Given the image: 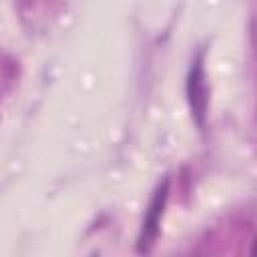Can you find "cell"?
I'll list each match as a JSON object with an SVG mask.
<instances>
[{"instance_id": "1", "label": "cell", "mask_w": 257, "mask_h": 257, "mask_svg": "<svg viewBox=\"0 0 257 257\" xmlns=\"http://www.w3.org/2000/svg\"><path fill=\"white\" fill-rule=\"evenodd\" d=\"M169 185H171V179L165 177L163 183L153 193V199L147 207L143 227H141V233H139V245H137L139 253L151 251V247H153V243L159 235V225H161V219H163V213H165V207H167V199H169Z\"/></svg>"}, {"instance_id": "2", "label": "cell", "mask_w": 257, "mask_h": 257, "mask_svg": "<svg viewBox=\"0 0 257 257\" xmlns=\"http://www.w3.org/2000/svg\"><path fill=\"white\" fill-rule=\"evenodd\" d=\"M187 100L193 112V118L197 126L205 128V116H207V82H205V66H203V50L195 56L189 74H187Z\"/></svg>"}]
</instances>
